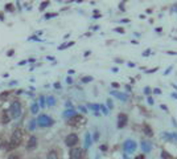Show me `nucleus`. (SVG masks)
<instances>
[{"mask_svg":"<svg viewBox=\"0 0 177 159\" xmlns=\"http://www.w3.org/2000/svg\"><path fill=\"white\" fill-rule=\"evenodd\" d=\"M23 141H24V131L21 130V127H16L13 129V131L11 134V138L9 141L7 142V146H5V151H13L16 150L17 147H20L23 144Z\"/></svg>","mask_w":177,"mask_h":159,"instance_id":"1","label":"nucleus"},{"mask_svg":"<svg viewBox=\"0 0 177 159\" xmlns=\"http://www.w3.org/2000/svg\"><path fill=\"white\" fill-rule=\"evenodd\" d=\"M8 114H9V117L11 119H17L21 117V114H23V105L19 99H13L11 101V104H9V107H8Z\"/></svg>","mask_w":177,"mask_h":159,"instance_id":"2","label":"nucleus"},{"mask_svg":"<svg viewBox=\"0 0 177 159\" xmlns=\"http://www.w3.org/2000/svg\"><path fill=\"white\" fill-rule=\"evenodd\" d=\"M36 122H37L38 127H44V129H45V127H52L54 125V119L50 118L49 115H46V114H40L37 117V119H36Z\"/></svg>","mask_w":177,"mask_h":159,"instance_id":"3","label":"nucleus"},{"mask_svg":"<svg viewBox=\"0 0 177 159\" xmlns=\"http://www.w3.org/2000/svg\"><path fill=\"white\" fill-rule=\"evenodd\" d=\"M78 142H79V138H78V135H77L76 133H70V134H67L66 138H65V144H66L67 147H70V149L77 147Z\"/></svg>","mask_w":177,"mask_h":159,"instance_id":"4","label":"nucleus"},{"mask_svg":"<svg viewBox=\"0 0 177 159\" xmlns=\"http://www.w3.org/2000/svg\"><path fill=\"white\" fill-rule=\"evenodd\" d=\"M123 147H124V151L127 154H132V152H135L136 149H138V144L134 139H127L124 143H123Z\"/></svg>","mask_w":177,"mask_h":159,"instance_id":"5","label":"nucleus"},{"mask_svg":"<svg viewBox=\"0 0 177 159\" xmlns=\"http://www.w3.org/2000/svg\"><path fill=\"white\" fill-rule=\"evenodd\" d=\"M67 123H69V126H78V125H83V123H86V118L83 117V115H81V114H77V115H74L73 118L67 119Z\"/></svg>","mask_w":177,"mask_h":159,"instance_id":"6","label":"nucleus"},{"mask_svg":"<svg viewBox=\"0 0 177 159\" xmlns=\"http://www.w3.org/2000/svg\"><path fill=\"white\" fill-rule=\"evenodd\" d=\"M83 158V149L81 147H73L69 152V159H82Z\"/></svg>","mask_w":177,"mask_h":159,"instance_id":"7","label":"nucleus"},{"mask_svg":"<svg viewBox=\"0 0 177 159\" xmlns=\"http://www.w3.org/2000/svg\"><path fill=\"white\" fill-rule=\"evenodd\" d=\"M37 146H38L37 137L36 135H31V137H29V139H28V142H26V150L28 151H33V150L37 149Z\"/></svg>","mask_w":177,"mask_h":159,"instance_id":"8","label":"nucleus"},{"mask_svg":"<svg viewBox=\"0 0 177 159\" xmlns=\"http://www.w3.org/2000/svg\"><path fill=\"white\" fill-rule=\"evenodd\" d=\"M128 123V115L124 113H120L118 115V129H123Z\"/></svg>","mask_w":177,"mask_h":159,"instance_id":"9","label":"nucleus"},{"mask_svg":"<svg viewBox=\"0 0 177 159\" xmlns=\"http://www.w3.org/2000/svg\"><path fill=\"white\" fill-rule=\"evenodd\" d=\"M140 147H141V151L145 152V154H148V152L152 151V144L148 141H141L140 142Z\"/></svg>","mask_w":177,"mask_h":159,"instance_id":"10","label":"nucleus"},{"mask_svg":"<svg viewBox=\"0 0 177 159\" xmlns=\"http://www.w3.org/2000/svg\"><path fill=\"white\" fill-rule=\"evenodd\" d=\"M110 94H112L114 97H116L118 99H120V101H127V99H128V96H127L126 93L119 92V90H111Z\"/></svg>","mask_w":177,"mask_h":159,"instance_id":"11","label":"nucleus"},{"mask_svg":"<svg viewBox=\"0 0 177 159\" xmlns=\"http://www.w3.org/2000/svg\"><path fill=\"white\" fill-rule=\"evenodd\" d=\"M78 113L76 111V109L73 107V109H66L64 113H62V117L65 118V119H70V118H73L74 115H77Z\"/></svg>","mask_w":177,"mask_h":159,"instance_id":"12","label":"nucleus"},{"mask_svg":"<svg viewBox=\"0 0 177 159\" xmlns=\"http://www.w3.org/2000/svg\"><path fill=\"white\" fill-rule=\"evenodd\" d=\"M163 138L167 139V141L177 143V133H168V131H165V133H163Z\"/></svg>","mask_w":177,"mask_h":159,"instance_id":"13","label":"nucleus"},{"mask_svg":"<svg viewBox=\"0 0 177 159\" xmlns=\"http://www.w3.org/2000/svg\"><path fill=\"white\" fill-rule=\"evenodd\" d=\"M143 133H144L147 137H153V130H152V127H151L148 123H144V125H143Z\"/></svg>","mask_w":177,"mask_h":159,"instance_id":"14","label":"nucleus"},{"mask_svg":"<svg viewBox=\"0 0 177 159\" xmlns=\"http://www.w3.org/2000/svg\"><path fill=\"white\" fill-rule=\"evenodd\" d=\"M11 122V117H9V114H8V110H4L2 113V123L3 125H8Z\"/></svg>","mask_w":177,"mask_h":159,"instance_id":"15","label":"nucleus"},{"mask_svg":"<svg viewBox=\"0 0 177 159\" xmlns=\"http://www.w3.org/2000/svg\"><path fill=\"white\" fill-rule=\"evenodd\" d=\"M46 159H60V155H58L57 150L52 149V150L48 151V154H46Z\"/></svg>","mask_w":177,"mask_h":159,"instance_id":"16","label":"nucleus"},{"mask_svg":"<svg viewBox=\"0 0 177 159\" xmlns=\"http://www.w3.org/2000/svg\"><path fill=\"white\" fill-rule=\"evenodd\" d=\"M93 143V138H91V134L90 133H86L85 134V149H88Z\"/></svg>","mask_w":177,"mask_h":159,"instance_id":"17","label":"nucleus"},{"mask_svg":"<svg viewBox=\"0 0 177 159\" xmlns=\"http://www.w3.org/2000/svg\"><path fill=\"white\" fill-rule=\"evenodd\" d=\"M36 127H37V122H36V119H31V121L28 122V131H35Z\"/></svg>","mask_w":177,"mask_h":159,"instance_id":"18","label":"nucleus"},{"mask_svg":"<svg viewBox=\"0 0 177 159\" xmlns=\"http://www.w3.org/2000/svg\"><path fill=\"white\" fill-rule=\"evenodd\" d=\"M38 110H40L38 104H37V102H32V105H31V113H32L33 115H36V114H38Z\"/></svg>","mask_w":177,"mask_h":159,"instance_id":"19","label":"nucleus"},{"mask_svg":"<svg viewBox=\"0 0 177 159\" xmlns=\"http://www.w3.org/2000/svg\"><path fill=\"white\" fill-rule=\"evenodd\" d=\"M45 101H46V106H54L56 105V98L53 96H48L45 98Z\"/></svg>","mask_w":177,"mask_h":159,"instance_id":"20","label":"nucleus"},{"mask_svg":"<svg viewBox=\"0 0 177 159\" xmlns=\"http://www.w3.org/2000/svg\"><path fill=\"white\" fill-rule=\"evenodd\" d=\"M38 106L41 107V109H44V107H45L46 106V101H45V97H44V96H40L38 97Z\"/></svg>","mask_w":177,"mask_h":159,"instance_id":"21","label":"nucleus"},{"mask_svg":"<svg viewBox=\"0 0 177 159\" xmlns=\"http://www.w3.org/2000/svg\"><path fill=\"white\" fill-rule=\"evenodd\" d=\"M87 107H88V109H91L94 113H99L100 105H97V104H87Z\"/></svg>","mask_w":177,"mask_h":159,"instance_id":"22","label":"nucleus"},{"mask_svg":"<svg viewBox=\"0 0 177 159\" xmlns=\"http://www.w3.org/2000/svg\"><path fill=\"white\" fill-rule=\"evenodd\" d=\"M73 45H74V41L65 42V44H62V45H60V47H58V50H64V49H66V48H70V47H73Z\"/></svg>","mask_w":177,"mask_h":159,"instance_id":"23","label":"nucleus"},{"mask_svg":"<svg viewBox=\"0 0 177 159\" xmlns=\"http://www.w3.org/2000/svg\"><path fill=\"white\" fill-rule=\"evenodd\" d=\"M58 16V13L57 12H50V13H45V16H44V19L45 20H50L53 17H57Z\"/></svg>","mask_w":177,"mask_h":159,"instance_id":"24","label":"nucleus"},{"mask_svg":"<svg viewBox=\"0 0 177 159\" xmlns=\"http://www.w3.org/2000/svg\"><path fill=\"white\" fill-rule=\"evenodd\" d=\"M4 11H5V12H13V11H15V7H13V4H12V3H7V4H5V8H4Z\"/></svg>","mask_w":177,"mask_h":159,"instance_id":"25","label":"nucleus"},{"mask_svg":"<svg viewBox=\"0 0 177 159\" xmlns=\"http://www.w3.org/2000/svg\"><path fill=\"white\" fill-rule=\"evenodd\" d=\"M20 158H21V154H19V152H12V154L8 155L7 159H20Z\"/></svg>","mask_w":177,"mask_h":159,"instance_id":"26","label":"nucleus"},{"mask_svg":"<svg viewBox=\"0 0 177 159\" xmlns=\"http://www.w3.org/2000/svg\"><path fill=\"white\" fill-rule=\"evenodd\" d=\"M93 80H94V78H93L91 76H85V77H82V80H81V81H82L83 84H88V82H91Z\"/></svg>","mask_w":177,"mask_h":159,"instance_id":"27","label":"nucleus"},{"mask_svg":"<svg viewBox=\"0 0 177 159\" xmlns=\"http://www.w3.org/2000/svg\"><path fill=\"white\" fill-rule=\"evenodd\" d=\"M11 94H12V92L7 90V92H4V93H2V94H0V99H7V98H8Z\"/></svg>","mask_w":177,"mask_h":159,"instance_id":"28","label":"nucleus"},{"mask_svg":"<svg viewBox=\"0 0 177 159\" xmlns=\"http://www.w3.org/2000/svg\"><path fill=\"white\" fill-rule=\"evenodd\" d=\"M49 4H50V2H42V3L40 4V8H38V9H40V11L42 12L44 9H46V7H48Z\"/></svg>","mask_w":177,"mask_h":159,"instance_id":"29","label":"nucleus"},{"mask_svg":"<svg viewBox=\"0 0 177 159\" xmlns=\"http://www.w3.org/2000/svg\"><path fill=\"white\" fill-rule=\"evenodd\" d=\"M172 155L168 152V151H165V150H163V151H161V158H163V159H169Z\"/></svg>","mask_w":177,"mask_h":159,"instance_id":"30","label":"nucleus"},{"mask_svg":"<svg viewBox=\"0 0 177 159\" xmlns=\"http://www.w3.org/2000/svg\"><path fill=\"white\" fill-rule=\"evenodd\" d=\"M152 93V89L149 88V86H145V88H144V94H147V96H149Z\"/></svg>","mask_w":177,"mask_h":159,"instance_id":"31","label":"nucleus"},{"mask_svg":"<svg viewBox=\"0 0 177 159\" xmlns=\"http://www.w3.org/2000/svg\"><path fill=\"white\" fill-rule=\"evenodd\" d=\"M28 40H29V41H31V40H33V41H41V39H38V36H36V35L31 36V37H29Z\"/></svg>","mask_w":177,"mask_h":159,"instance_id":"32","label":"nucleus"},{"mask_svg":"<svg viewBox=\"0 0 177 159\" xmlns=\"http://www.w3.org/2000/svg\"><path fill=\"white\" fill-rule=\"evenodd\" d=\"M106 102H107V106H108V109H110V110H111V109H114V104H112V101H111V99H107Z\"/></svg>","mask_w":177,"mask_h":159,"instance_id":"33","label":"nucleus"},{"mask_svg":"<svg viewBox=\"0 0 177 159\" xmlns=\"http://www.w3.org/2000/svg\"><path fill=\"white\" fill-rule=\"evenodd\" d=\"M159 70V68L156 66V68H153V69H149V70H145V73H155V72H157Z\"/></svg>","mask_w":177,"mask_h":159,"instance_id":"34","label":"nucleus"},{"mask_svg":"<svg viewBox=\"0 0 177 159\" xmlns=\"http://www.w3.org/2000/svg\"><path fill=\"white\" fill-rule=\"evenodd\" d=\"M13 54H15V50H13V49H9V50L7 52V56H8V57H12Z\"/></svg>","mask_w":177,"mask_h":159,"instance_id":"35","label":"nucleus"},{"mask_svg":"<svg viewBox=\"0 0 177 159\" xmlns=\"http://www.w3.org/2000/svg\"><path fill=\"white\" fill-rule=\"evenodd\" d=\"M98 139H99V133L95 131V133H94V137H93V141H98Z\"/></svg>","mask_w":177,"mask_h":159,"instance_id":"36","label":"nucleus"},{"mask_svg":"<svg viewBox=\"0 0 177 159\" xmlns=\"http://www.w3.org/2000/svg\"><path fill=\"white\" fill-rule=\"evenodd\" d=\"M100 109H102V111H103V114H106V115L108 114V110H107V109H106L105 106H102V105H100Z\"/></svg>","mask_w":177,"mask_h":159,"instance_id":"37","label":"nucleus"},{"mask_svg":"<svg viewBox=\"0 0 177 159\" xmlns=\"http://www.w3.org/2000/svg\"><path fill=\"white\" fill-rule=\"evenodd\" d=\"M0 21H5V16H4V12H0Z\"/></svg>","mask_w":177,"mask_h":159,"instance_id":"38","label":"nucleus"},{"mask_svg":"<svg viewBox=\"0 0 177 159\" xmlns=\"http://www.w3.org/2000/svg\"><path fill=\"white\" fill-rule=\"evenodd\" d=\"M151 52H152V49H147L145 52H143V56H149Z\"/></svg>","mask_w":177,"mask_h":159,"instance_id":"39","label":"nucleus"},{"mask_svg":"<svg viewBox=\"0 0 177 159\" xmlns=\"http://www.w3.org/2000/svg\"><path fill=\"white\" fill-rule=\"evenodd\" d=\"M114 31H115V32H119V33H124V29H123V28H115Z\"/></svg>","mask_w":177,"mask_h":159,"instance_id":"40","label":"nucleus"},{"mask_svg":"<svg viewBox=\"0 0 177 159\" xmlns=\"http://www.w3.org/2000/svg\"><path fill=\"white\" fill-rule=\"evenodd\" d=\"M65 106H66V109H73V106H71V102H70V101H67V102L65 104Z\"/></svg>","mask_w":177,"mask_h":159,"instance_id":"41","label":"nucleus"},{"mask_svg":"<svg viewBox=\"0 0 177 159\" xmlns=\"http://www.w3.org/2000/svg\"><path fill=\"white\" fill-rule=\"evenodd\" d=\"M25 64H28V62H26V60H23V61H19V64H17V65H19V66H24Z\"/></svg>","mask_w":177,"mask_h":159,"instance_id":"42","label":"nucleus"},{"mask_svg":"<svg viewBox=\"0 0 177 159\" xmlns=\"http://www.w3.org/2000/svg\"><path fill=\"white\" fill-rule=\"evenodd\" d=\"M66 82H67L69 85H71V84H73V78H71L70 76H69V77H66Z\"/></svg>","mask_w":177,"mask_h":159,"instance_id":"43","label":"nucleus"},{"mask_svg":"<svg viewBox=\"0 0 177 159\" xmlns=\"http://www.w3.org/2000/svg\"><path fill=\"white\" fill-rule=\"evenodd\" d=\"M78 109H79L82 113H87V109H86L85 106H78Z\"/></svg>","mask_w":177,"mask_h":159,"instance_id":"44","label":"nucleus"},{"mask_svg":"<svg viewBox=\"0 0 177 159\" xmlns=\"http://www.w3.org/2000/svg\"><path fill=\"white\" fill-rule=\"evenodd\" d=\"M19 82L17 81H11V82H8V86H15V85H17Z\"/></svg>","mask_w":177,"mask_h":159,"instance_id":"45","label":"nucleus"},{"mask_svg":"<svg viewBox=\"0 0 177 159\" xmlns=\"http://www.w3.org/2000/svg\"><path fill=\"white\" fill-rule=\"evenodd\" d=\"M23 93H24V90H23V89H19V90L15 92V94H16V96H20V94H23Z\"/></svg>","mask_w":177,"mask_h":159,"instance_id":"46","label":"nucleus"},{"mask_svg":"<svg viewBox=\"0 0 177 159\" xmlns=\"http://www.w3.org/2000/svg\"><path fill=\"white\" fill-rule=\"evenodd\" d=\"M53 86H54L56 89H61V84H60V82H56V84H54Z\"/></svg>","mask_w":177,"mask_h":159,"instance_id":"47","label":"nucleus"},{"mask_svg":"<svg viewBox=\"0 0 177 159\" xmlns=\"http://www.w3.org/2000/svg\"><path fill=\"white\" fill-rule=\"evenodd\" d=\"M152 92H153V93H155V94H160V93H161V90H160V89H159V88H155V89H153V90H152Z\"/></svg>","mask_w":177,"mask_h":159,"instance_id":"48","label":"nucleus"},{"mask_svg":"<svg viewBox=\"0 0 177 159\" xmlns=\"http://www.w3.org/2000/svg\"><path fill=\"white\" fill-rule=\"evenodd\" d=\"M26 62H29V64H35V62H36V59H28Z\"/></svg>","mask_w":177,"mask_h":159,"instance_id":"49","label":"nucleus"},{"mask_svg":"<svg viewBox=\"0 0 177 159\" xmlns=\"http://www.w3.org/2000/svg\"><path fill=\"white\" fill-rule=\"evenodd\" d=\"M153 102H155L153 98H152V97H148V104H149V105H153Z\"/></svg>","mask_w":177,"mask_h":159,"instance_id":"50","label":"nucleus"},{"mask_svg":"<svg viewBox=\"0 0 177 159\" xmlns=\"http://www.w3.org/2000/svg\"><path fill=\"white\" fill-rule=\"evenodd\" d=\"M171 70H172V66H169V68H168V69L164 72V74H165V76H167V74H169V72H171Z\"/></svg>","mask_w":177,"mask_h":159,"instance_id":"51","label":"nucleus"},{"mask_svg":"<svg viewBox=\"0 0 177 159\" xmlns=\"http://www.w3.org/2000/svg\"><path fill=\"white\" fill-rule=\"evenodd\" d=\"M100 150H102V151H106V150H107V146H106V144H102V146H100Z\"/></svg>","mask_w":177,"mask_h":159,"instance_id":"52","label":"nucleus"},{"mask_svg":"<svg viewBox=\"0 0 177 159\" xmlns=\"http://www.w3.org/2000/svg\"><path fill=\"white\" fill-rule=\"evenodd\" d=\"M111 85H112V88H119V86H120L119 84H116V82H112Z\"/></svg>","mask_w":177,"mask_h":159,"instance_id":"53","label":"nucleus"},{"mask_svg":"<svg viewBox=\"0 0 177 159\" xmlns=\"http://www.w3.org/2000/svg\"><path fill=\"white\" fill-rule=\"evenodd\" d=\"M46 60H49V61H53V60H56L54 57H52V56H46Z\"/></svg>","mask_w":177,"mask_h":159,"instance_id":"54","label":"nucleus"},{"mask_svg":"<svg viewBox=\"0 0 177 159\" xmlns=\"http://www.w3.org/2000/svg\"><path fill=\"white\" fill-rule=\"evenodd\" d=\"M119 8H120L122 11H126V9H124V3H120V4H119Z\"/></svg>","mask_w":177,"mask_h":159,"instance_id":"55","label":"nucleus"},{"mask_svg":"<svg viewBox=\"0 0 177 159\" xmlns=\"http://www.w3.org/2000/svg\"><path fill=\"white\" fill-rule=\"evenodd\" d=\"M135 159H145V156H144V155H138Z\"/></svg>","mask_w":177,"mask_h":159,"instance_id":"56","label":"nucleus"},{"mask_svg":"<svg viewBox=\"0 0 177 159\" xmlns=\"http://www.w3.org/2000/svg\"><path fill=\"white\" fill-rule=\"evenodd\" d=\"M100 17V13H99V15H98V13H95V15L93 16V19H99Z\"/></svg>","mask_w":177,"mask_h":159,"instance_id":"57","label":"nucleus"},{"mask_svg":"<svg viewBox=\"0 0 177 159\" xmlns=\"http://www.w3.org/2000/svg\"><path fill=\"white\" fill-rule=\"evenodd\" d=\"M161 109H163V110H165V111H168V107H167L165 105H161Z\"/></svg>","mask_w":177,"mask_h":159,"instance_id":"58","label":"nucleus"},{"mask_svg":"<svg viewBox=\"0 0 177 159\" xmlns=\"http://www.w3.org/2000/svg\"><path fill=\"white\" fill-rule=\"evenodd\" d=\"M171 96H172V98H176V99H177V93H172Z\"/></svg>","mask_w":177,"mask_h":159,"instance_id":"59","label":"nucleus"},{"mask_svg":"<svg viewBox=\"0 0 177 159\" xmlns=\"http://www.w3.org/2000/svg\"><path fill=\"white\" fill-rule=\"evenodd\" d=\"M93 29H94V31H98V29H99V27H98V25H95V27H93Z\"/></svg>","mask_w":177,"mask_h":159,"instance_id":"60","label":"nucleus"},{"mask_svg":"<svg viewBox=\"0 0 177 159\" xmlns=\"http://www.w3.org/2000/svg\"><path fill=\"white\" fill-rule=\"evenodd\" d=\"M126 89H127V92H130V90H131V88H130V85H126Z\"/></svg>","mask_w":177,"mask_h":159,"instance_id":"61","label":"nucleus"},{"mask_svg":"<svg viewBox=\"0 0 177 159\" xmlns=\"http://www.w3.org/2000/svg\"><path fill=\"white\" fill-rule=\"evenodd\" d=\"M111 70H112V72H114V73H116V72H118V68H112V69H111Z\"/></svg>","mask_w":177,"mask_h":159,"instance_id":"62","label":"nucleus"},{"mask_svg":"<svg viewBox=\"0 0 177 159\" xmlns=\"http://www.w3.org/2000/svg\"><path fill=\"white\" fill-rule=\"evenodd\" d=\"M123 159H130V158H128L127 155H123Z\"/></svg>","mask_w":177,"mask_h":159,"instance_id":"63","label":"nucleus"},{"mask_svg":"<svg viewBox=\"0 0 177 159\" xmlns=\"http://www.w3.org/2000/svg\"><path fill=\"white\" fill-rule=\"evenodd\" d=\"M95 159H99V158H98V156H97V158H95Z\"/></svg>","mask_w":177,"mask_h":159,"instance_id":"64","label":"nucleus"}]
</instances>
